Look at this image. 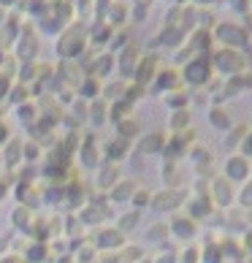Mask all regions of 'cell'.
I'll list each match as a JSON object with an SVG mask.
<instances>
[{"instance_id": "obj_39", "label": "cell", "mask_w": 252, "mask_h": 263, "mask_svg": "<svg viewBox=\"0 0 252 263\" xmlns=\"http://www.w3.org/2000/svg\"><path fill=\"white\" fill-rule=\"evenodd\" d=\"M182 35H185V30H182V27H168V30L160 35V44H166V46H177Z\"/></svg>"}, {"instance_id": "obj_26", "label": "cell", "mask_w": 252, "mask_h": 263, "mask_svg": "<svg viewBox=\"0 0 252 263\" xmlns=\"http://www.w3.org/2000/svg\"><path fill=\"white\" fill-rule=\"evenodd\" d=\"M141 222V212L139 209H133V212H128V214H122V217L117 220V231L120 233H125V236H128V233L135 228Z\"/></svg>"}, {"instance_id": "obj_13", "label": "cell", "mask_w": 252, "mask_h": 263, "mask_svg": "<svg viewBox=\"0 0 252 263\" xmlns=\"http://www.w3.org/2000/svg\"><path fill=\"white\" fill-rule=\"evenodd\" d=\"M120 179H122L120 163H103L101 171H98V179H95V184H98V190H106V193H109Z\"/></svg>"}, {"instance_id": "obj_33", "label": "cell", "mask_w": 252, "mask_h": 263, "mask_svg": "<svg viewBox=\"0 0 252 263\" xmlns=\"http://www.w3.org/2000/svg\"><path fill=\"white\" fill-rule=\"evenodd\" d=\"M201 263H222V252H220V241H209L206 247H201Z\"/></svg>"}, {"instance_id": "obj_54", "label": "cell", "mask_w": 252, "mask_h": 263, "mask_svg": "<svg viewBox=\"0 0 252 263\" xmlns=\"http://www.w3.org/2000/svg\"><path fill=\"white\" fill-rule=\"evenodd\" d=\"M0 19H3V11H0Z\"/></svg>"}, {"instance_id": "obj_53", "label": "cell", "mask_w": 252, "mask_h": 263, "mask_svg": "<svg viewBox=\"0 0 252 263\" xmlns=\"http://www.w3.org/2000/svg\"><path fill=\"white\" fill-rule=\"evenodd\" d=\"M0 60H3V52H0Z\"/></svg>"}, {"instance_id": "obj_32", "label": "cell", "mask_w": 252, "mask_h": 263, "mask_svg": "<svg viewBox=\"0 0 252 263\" xmlns=\"http://www.w3.org/2000/svg\"><path fill=\"white\" fill-rule=\"evenodd\" d=\"M236 203H239L241 209L252 212V179H247L244 184H239V190H236Z\"/></svg>"}, {"instance_id": "obj_8", "label": "cell", "mask_w": 252, "mask_h": 263, "mask_svg": "<svg viewBox=\"0 0 252 263\" xmlns=\"http://www.w3.org/2000/svg\"><path fill=\"white\" fill-rule=\"evenodd\" d=\"M168 228H171V236L179 239V241H192L198 236V222L190 220L187 214H177V217H171Z\"/></svg>"}, {"instance_id": "obj_51", "label": "cell", "mask_w": 252, "mask_h": 263, "mask_svg": "<svg viewBox=\"0 0 252 263\" xmlns=\"http://www.w3.org/2000/svg\"><path fill=\"white\" fill-rule=\"evenodd\" d=\"M6 3H14V0H0V6H6Z\"/></svg>"}, {"instance_id": "obj_12", "label": "cell", "mask_w": 252, "mask_h": 263, "mask_svg": "<svg viewBox=\"0 0 252 263\" xmlns=\"http://www.w3.org/2000/svg\"><path fill=\"white\" fill-rule=\"evenodd\" d=\"M187 217L190 220H196V222H201V220H206V217H211L215 214V206H211V201H209V196H192L190 201H187Z\"/></svg>"}, {"instance_id": "obj_4", "label": "cell", "mask_w": 252, "mask_h": 263, "mask_svg": "<svg viewBox=\"0 0 252 263\" xmlns=\"http://www.w3.org/2000/svg\"><path fill=\"white\" fill-rule=\"evenodd\" d=\"M222 177H225L228 182L234 184H244L247 179H252V168H249V158H244V155H228L225 165H222Z\"/></svg>"}, {"instance_id": "obj_35", "label": "cell", "mask_w": 252, "mask_h": 263, "mask_svg": "<svg viewBox=\"0 0 252 263\" xmlns=\"http://www.w3.org/2000/svg\"><path fill=\"white\" fill-rule=\"evenodd\" d=\"M166 103H168V109L171 111H179V109H187V92H182V90H173L166 95Z\"/></svg>"}, {"instance_id": "obj_40", "label": "cell", "mask_w": 252, "mask_h": 263, "mask_svg": "<svg viewBox=\"0 0 252 263\" xmlns=\"http://www.w3.org/2000/svg\"><path fill=\"white\" fill-rule=\"evenodd\" d=\"M22 158H25V160H30V163H35L38 158H41V147H38L35 141L22 144Z\"/></svg>"}, {"instance_id": "obj_48", "label": "cell", "mask_w": 252, "mask_h": 263, "mask_svg": "<svg viewBox=\"0 0 252 263\" xmlns=\"http://www.w3.org/2000/svg\"><path fill=\"white\" fill-rule=\"evenodd\" d=\"M3 263H25V260H22V258H19V255H8V258H6Z\"/></svg>"}, {"instance_id": "obj_14", "label": "cell", "mask_w": 252, "mask_h": 263, "mask_svg": "<svg viewBox=\"0 0 252 263\" xmlns=\"http://www.w3.org/2000/svg\"><path fill=\"white\" fill-rule=\"evenodd\" d=\"M133 76H135V84L139 87H147L158 76V57H144V60H139Z\"/></svg>"}, {"instance_id": "obj_30", "label": "cell", "mask_w": 252, "mask_h": 263, "mask_svg": "<svg viewBox=\"0 0 252 263\" xmlns=\"http://www.w3.org/2000/svg\"><path fill=\"white\" fill-rule=\"evenodd\" d=\"M14 226L19 228V231H27L33 226V209L30 206H16V212H14Z\"/></svg>"}, {"instance_id": "obj_46", "label": "cell", "mask_w": 252, "mask_h": 263, "mask_svg": "<svg viewBox=\"0 0 252 263\" xmlns=\"http://www.w3.org/2000/svg\"><path fill=\"white\" fill-rule=\"evenodd\" d=\"M8 90H11V82H8V76H0V98H3V95H8Z\"/></svg>"}, {"instance_id": "obj_10", "label": "cell", "mask_w": 252, "mask_h": 263, "mask_svg": "<svg viewBox=\"0 0 252 263\" xmlns=\"http://www.w3.org/2000/svg\"><path fill=\"white\" fill-rule=\"evenodd\" d=\"M95 250H122L125 247V233H120L117 228H103L98 231V236L90 239Z\"/></svg>"}, {"instance_id": "obj_29", "label": "cell", "mask_w": 252, "mask_h": 263, "mask_svg": "<svg viewBox=\"0 0 252 263\" xmlns=\"http://www.w3.org/2000/svg\"><path fill=\"white\" fill-rule=\"evenodd\" d=\"M79 92L84 95L87 101H95L101 95V82H98V76H87V79L79 84Z\"/></svg>"}, {"instance_id": "obj_37", "label": "cell", "mask_w": 252, "mask_h": 263, "mask_svg": "<svg viewBox=\"0 0 252 263\" xmlns=\"http://www.w3.org/2000/svg\"><path fill=\"white\" fill-rule=\"evenodd\" d=\"M179 263H201V247L198 245H190L179 252Z\"/></svg>"}, {"instance_id": "obj_6", "label": "cell", "mask_w": 252, "mask_h": 263, "mask_svg": "<svg viewBox=\"0 0 252 263\" xmlns=\"http://www.w3.org/2000/svg\"><path fill=\"white\" fill-rule=\"evenodd\" d=\"M84 41H87V33H84V25H73L71 30H68L63 38H60V44H57V52H60V57H76V54H82L84 49Z\"/></svg>"}, {"instance_id": "obj_38", "label": "cell", "mask_w": 252, "mask_h": 263, "mask_svg": "<svg viewBox=\"0 0 252 263\" xmlns=\"http://www.w3.org/2000/svg\"><path fill=\"white\" fill-rule=\"evenodd\" d=\"M141 255H144L141 247H135V245H125V247H122V252H120V258H122L125 263H139V260H141Z\"/></svg>"}, {"instance_id": "obj_49", "label": "cell", "mask_w": 252, "mask_h": 263, "mask_svg": "<svg viewBox=\"0 0 252 263\" xmlns=\"http://www.w3.org/2000/svg\"><path fill=\"white\" fill-rule=\"evenodd\" d=\"M6 247H8V239H6V236H0V252H3Z\"/></svg>"}, {"instance_id": "obj_2", "label": "cell", "mask_w": 252, "mask_h": 263, "mask_svg": "<svg viewBox=\"0 0 252 263\" xmlns=\"http://www.w3.org/2000/svg\"><path fill=\"white\" fill-rule=\"evenodd\" d=\"M187 203V190L185 187H166L160 193H152V203L149 206L158 214H168V212H179Z\"/></svg>"}, {"instance_id": "obj_50", "label": "cell", "mask_w": 252, "mask_h": 263, "mask_svg": "<svg viewBox=\"0 0 252 263\" xmlns=\"http://www.w3.org/2000/svg\"><path fill=\"white\" fill-rule=\"evenodd\" d=\"M135 3H139V6H141V8H147V6H149V3H152V0H135Z\"/></svg>"}, {"instance_id": "obj_1", "label": "cell", "mask_w": 252, "mask_h": 263, "mask_svg": "<svg viewBox=\"0 0 252 263\" xmlns=\"http://www.w3.org/2000/svg\"><path fill=\"white\" fill-rule=\"evenodd\" d=\"M209 201L215 209H230L236 203V184L228 182L225 177H211L209 179Z\"/></svg>"}, {"instance_id": "obj_5", "label": "cell", "mask_w": 252, "mask_h": 263, "mask_svg": "<svg viewBox=\"0 0 252 263\" xmlns=\"http://www.w3.org/2000/svg\"><path fill=\"white\" fill-rule=\"evenodd\" d=\"M215 35H217L220 44H225V49H244L247 41H249V33H247L241 25H234V22L217 25Z\"/></svg>"}, {"instance_id": "obj_16", "label": "cell", "mask_w": 252, "mask_h": 263, "mask_svg": "<svg viewBox=\"0 0 252 263\" xmlns=\"http://www.w3.org/2000/svg\"><path fill=\"white\" fill-rule=\"evenodd\" d=\"M139 190V184H135V179H120L114 187L109 190V201L114 203H122V201H130L133 193Z\"/></svg>"}, {"instance_id": "obj_3", "label": "cell", "mask_w": 252, "mask_h": 263, "mask_svg": "<svg viewBox=\"0 0 252 263\" xmlns=\"http://www.w3.org/2000/svg\"><path fill=\"white\" fill-rule=\"evenodd\" d=\"M211 68H217V71L225 73V76H239V73H244L247 60L239 49H220L211 57Z\"/></svg>"}, {"instance_id": "obj_9", "label": "cell", "mask_w": 252, "mask_h": 263, "mask_svg": "<svg viewBox=\"0 0 252 263\" xmlns=\"http://www.w3.org/2000/svg\"><path fill=\"white\" fill-rule=\"evenodd\" d=\"M166 141H168V136L166 133H160V130H152L147 136H141L139 139V155H163V149H166Z\"/></svg>"}, {"instance_id": "obj_41", "label": "cell", "mask_w": 252, "mask_h": 263, "mask_svg": "<svg viewBox=\"0 0 252 263\" xmlns=\"http://www.w3.org/2000/svg\"><path fill=\"white\" fill-rule=\"evenodd\" d=\"M95 76H106L111 71V54H103V57H98V60H95Z\"/></svg>"}, {"instance_id": "obj_19", "label": "cell", "mask_w": 252, "mask_h": 263, "mask_svg": "<svg viewBox=\"0 0 252 263\" xmlns=\"http://www.w3.org/2000/svg\"><path fill=\"white\" fill-rule=\"evenodd\" d=\"M154 84H158L160 92H173V90H179L182 76L177 71H171V68H166V71H160L158 76H154Z\"/></svg>"}, {"instance_id": "obj_42", "label": "cell", "mask_w": 252, "mask_h": 263, "mask_svg": "<svg viewBox=\"0 0 252 263\" xmlns=\"http://www.w3.org/2000/svg\"><path fill=\"white\" fill-rule=\"evenodd\" d=\"M44 201H52V203L63 201V187H46V196H44Z\"/></svg>"}, {"instance_id": "obj_45", "label": "cell", "mask_w": 252, "mask_h": 263, "mask_svg": "<svg viewBox=\"0 0 252 263\" xmlns=\"http://www.w3.org/2000/svg\"><path fill=\"white\" fill-rule=\"evenodd\" d=\"M122 19H125V8L117 3V6L111 8V22H122Z\"/></svg>"}, {"instance_id": "obj_43", "label": "cell", "mask_w": 252, "mask_h": 263, "mask_svg": "<svg viewBox=\"0 0 252 263\" xmlns=\"http://www.w3.org/2000/svg\"><path fill=\"white\" fill-rule=\"evenodd\" d=\"M19 117H22V120L27 122V120H35V109L30 103H22V109H19Z\"/></svg>"}, {"instance_id": "obj_7", "label": "cell", "mask_w": 252, "mask_h": 263, "mask_svg": "<svg viewBox=\"0 0 252 263\" xmlns=\"http://www.w3.org/2000/svg\"><path fill=\"white\" fill-rule=\"evenodd\" d=\"M209 76H211V60H209V57H203V54L196 57V60H190L185 65V71H182V79H185L187 84H192V87L206 84Z\"/></svg>"}, {"instance_id": "obj_52", "label": "cell", "mask_w": 252, "mask_h": 263, "mask_svg": "<svg viewBox=\"0 0 252 263\" xmlns=\"http://www.w3.org/2000/svg\"><path fill=\"white\" fill-rule=\"evenodd\" d=\"M249 168H252V158H249Z\"/></svg>"}, {"instance_id": "obj_36", "label": "cell", "mask_w": 252, "mask_h": 263, "mask_svg": "<svg viewBox=\"0 0 252 263\" xmlns=\"http://www.w3.org/2000/svg\"><path fill=\"white\" fill-rule=\"evenodd\" d=\"M130 203H133V206L135 209H144V206H149V203H152V193L149 190H144V187H139V190H135L133 193V198H130Z\"/></svg>"}, {"instance_id": "obj_28", "label": "cell", "mask_w": 252, "mask_h": 263, "mask_svg": "<svg viewBox=\"0 0 252 263\" xmlns=\"http://www.w3.org/2000/svg\"><path fill=\"white\" fill-rule=\"evenodd\" d=\"M177 171H179V168H177V163L166 160V165H163V182H166V187H177V190L182 187V182H185V179H182Z\"/></svg>"}, {"instance_id": "obj_44", "label": "cell", "mask_w": 252, "mask_h": 263, "mask_svg": "<svg viewBox=\"0 0 252 263\" xmlns=\"http://www.w3.org/2000/svg\"><path fill=\"white\" fill-rule=\"evenodd\" d=\"M241 250H244V252H252V226L244 231V241H241Z\"/></svg>"}, {"instance_id": "obj_18", "label": "cell", "mask_w": 252, "mask_h": 263, "mask_svg": "<svg viewBox=\"0 0 252 263\" xmlns=\"http://www.w3.org/2000/svg\"><path fill=\"white\" fill-rule=\"evenodd\" d=\"M76 152H79V158H82V163H84V168H95V165L101 163V149L95 147L92 136H87V141H84Z\"/></svg>"}, {"instance_id": "obj_23", "label": "cell", "mask_w": 252, "mask_h": 263, "mask_svg": "<svg viewBox=\"0 0 252 263\" xmlns=\"http://www.w3.org/2000/svg\"><path fill=\"white\" fill-rule=\"evenodd\" d=\"M19 160H22V141H19V139H8L6 149H3V163L6 165H16Z\"/></svg>"}, {"instance_id": "obj_17", "label": "cell", "mask_w": 252, "mask_h": 263, "mask_svg": "<svg viewBox=\"0 0 252 263\" xmlns=\"http://www.w3.org/2000/svg\"><path fill=\"white\" fill-rule=\"evenodd\" d=\"M209 125L220 133H225L234 128V117H230L228 109H222V106H215V109H209Z\"/></svg>"}, {"instance_id": "obj_24", "label": "cell", "mask_w": 252, "mask_h": 263, "mask_svg": "<svg viewBox=\"0 0 252 263\" xmlns=\"http://www.w3.org/2000/svg\"><path fill=\"white\" fill-rule=\"evenodd\" d=\"M130 109H133L130 101H125V98L114 101V103H109V120L120 122V120H125V117H130Z\"/></svg>"}, {"instance_id": "obj_21", "label": "cell", "mask_w": 252, "mask_h": 263, "mask_svg": "<svg viewBox=\"0 0 252 263\" xmlns=\"http://www.w3.org/2000/svg\"><path fill=\"white\" fill-rule=\"evenodd\" d=\"M190 109H179V111H171V120H168V130L171 136H177V133H185L190 130Z\"/></svg>"}, {"instance_id": "obj_15", "label": "cell", "mask_w": 252, "mask_h": 263, "mask_svg": "<svg viewBox=\"0 0 252 263\" xmlns=\"http://www.w3.org/2000/svg\"><path fill=\"white\" fill-rule=\"evenodd\" d=\"M249 133V125H244V122H239V125H234L230 130H225V139H222V147H225L230 155H234L239 147H241V141H244V136Z\"/></svg>"}, {"instance_id": "obj_34", "label": "cell", "mask_w": 252, "mask_h": 263, "mask_svg": "<svg viewBox=\"0 0 252 263\" xmlns=\"http://www.w3.org/2000/svg\"><path fill=\"white\" fill-rule=\"evenodd\" d=\"M46 258H49V247H46L44 241L30 245V250H27V260H30V263H44Z\"/></svg>"}, {"instance_id": "obj_31", "label": "cell", "mask_w": 252, "mask_h": 263, "mask_svg": "<svg viewBox=\"0 0 252 263\" xmlns=\"http://www.w3.org/2000/svg\"><path fill=\"white\" fill-rule=\"evenodd\" d=\"M90 120L95 122V125H103L106 120H109V103L106 101H92V106H90Z\"/></svg>"}, {"instance_id": "obj_22", "label": "cell", "mask_w": 252, "mask_h": 263, "mask_svg": "<svg viewBox=\"0 0 252 263\" xmlns=\"http://www.w3.org/2000/svg\"><path fill=\"white\" fill-rule=\"evenodd\" d=\"M147 239L154 241V245H166V241L171 239L168 222H154V226H149V228H147Z\"/></svg>"}, {"instance_id": "obj_20", "label": "cell", "mask_w": 252, "mask_h": 263, "mask_svg": "<svg viewBox=\"0 0 252 263\" xmlns=\"http://www.w3.org/2000/svg\"><path fill=\"white\" fill-rule=\"evenodd\" d=\"M135 65H139V49L130 44V46H125L122 54H120V71H122V76H133Z\"/></svg>"}, {"instance_id": "obj_25", "label": "cell", "mask_w": 252, "mask_h": 263, "mask_svg": "<svg viewBox=\"0 0 252 263\" xmlns=\"http://www.w3.org/2000/svg\"><path fill=\"white\" fill-rule=\"evenodd\" d=\"M38 52V41H35V35H22V41H19V57H22L25 63H33V57Z\"/></svg>"}, {"instance_id": "obj_11", "label": "cell", "mask_w": 252, "mask_h": 263, "mask_svg": "<svg viewBox=\"0 0 252 263\" xmlns=\"http://www.w3.org/2000/svg\"><path fill=\"white\" fill-rule=\"evenodd\" d=\"M128 155H130V141L128 139H120V136H114V139L103 147L106 163H122Z\"/></svg>"}, {"instance_id": "obj_47", "label": "cell", "mask_w": 252, "mask_h": 263, "mask_svg": "<svg viewBox=\"0 0 252 263\" xmlns=\"http://www.w3.org/2000/svg\"><path fill=\"white\" fill-rule=\"evenodd\" d=\"M6 139H8V128H6V125H3V122H0V144H3Z\"/></svg>"}, {"instance_id": "obj_27", "label": "cell", "mask_w": 252, "mask_h": 263, "mask_svg": "<svg viewBox=\"0 0 252 263\" xmlns=\"http://www.w3.org/2000/svg\"><path fill=\"white\" fill-rule=\"evenodd\" d=\"M139 128H141V125L135 122V120H130V117H125V120H120V122H117V136H120V139H128V141H133L135 136H139Z\"/></svg>"}]
</instances>
